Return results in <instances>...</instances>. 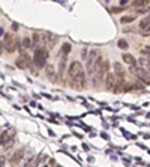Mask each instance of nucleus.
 <instances>
[{
  "mask_svg": "<svg viewBox=\"0 0 150 167\" xmlns=\"http://www.w3.org/2000/svg\"><path fill=\"white\" fill-rule=\"evenodd\" d=\"M69 78H71V86L74 90H83L84 84H86V75H84V69L80 61H72L69 66Z\"/></svg>",
  "mask_w": 150,
  "mask_h": 167,
  "instance_id": "1",
  "label": "nucleus"
},
{
  "mask_svg": "<svg viewBox=\"0 0 150 167\" xmlns=\"http://www.w3.org/2000/svg\"><path fill=\"white\" fill-rule=\"evenodd\" d=\"M102 58L99 57V52H98L96 49L90 51V55L87 58V73L89 75H93V72L96 70V67H98V64H99Z\"/></svg>",
  "mask_w": 150,
  "mask_h": 167,
  "instance_id": "2",
  "label": "nucleus"
},
{
  "mask_svg": "<svg viewBox=\"0 0 150 167\" xmlns=\"http://www.w3.org/2000/svg\"><path fill=\"white\" fill-rule=\"evenodd\" d=\"M47 60H48V51L45 49V48H38L35 51V57H33V61L36 64V67L38 69H42L45 63H47Z\"/></svg>",
  "mask_w": 150,
  "mask_h": 167,
  "instance_id": "3",
  "label": "nucleus"
},
{
  "mask_svg": "<svg viewBox=\"0 0 150 167\" xmlns=\"http://www.w3.org/2000/svg\"><path fill=\"white\" fill-rule=\"evenodd\" d=\"M108 69H110V63H108V60H101L99 64H98V67H96V78H95V82L96 81H101V79L104 78L108 73Z\"/></svg>",
  "mask_w": 150,
  "mask_h": 167,
  "instance_id": "4",
  "label": "nucleus"
},
{
  "mask_svg": "<svg viewBox=\"0 0 150 167\" xmlns=\"http://www.w3.org/2000/svg\"><path fill=\"white\" fill-rule=\"evenodd\" d=\"M131 73H134V75L141 79L143 82H146V84H150V75H149V72L146 69H143V67H137V66H131Z\"/></svg>",
  "mask_w": 150,
  "mask_h": 167,
  "instance_id": "5",
  "label": "nucleus"
},
{
  "mask_svg": "<svg viewBox=\"0 0 150 167\" xmlns=\"http://www.w3.org/2000/svg\"><path fill=\"white\" fill-rule=\"evenodd\" d=\"M14 134H15L14 128L6 130L5 133L0 134V143H2V145H11L12 143V139H14Z\"/></svg>",
  "mask_w": 150,
  "mask_h": 167,
  "instance_id": "6",
  "label": "nucleus"
},
{
  "mask_svg": "<svg viewBox=\"0 0 150 167\" xmlns=\"http://www.w3.org/2000/svg\"><path fill=\"white\" fill-rule=\"evenodd\" d=\"M23 157H24V149H18V151H15L14 154H12L9 163H11V164H18V163L23 160Z\"/></svg>",
  "mask_w": 150,
  "mask_h": 167,
  "instance_id": "7",
  "label": "nucleus"
},
{
  "mask_svg": "<svg viewBox=\"0 0 150 167\" xmlns=\"http://www.w3.org/2000/svg\"><path fill=\"white\" fill-rule=\"evenodd\" d=\"M114 70H116V76L119 78V82H117V85H122V81H123V78H125V70H123V67H122L119 63L114 64Z\"/></svg>",
  "mask_w": 150,
  "mask_h": 167,
  "instance_id": "8",
  "label": "nucleus"
},
{
  "mask_svg": "<svg viewBox=\"0 0 150 167\" xmlns=\"http://www.w3.org/2000/svg\"><path fill=\"white\" fill-rule=\"evenodd\" d=\"M105 84H107V88L108 90H114V85H116V79H114V75L113 73H107L105 75Z\"/></svg>",
  "mask_w": 150,
  "mask_h": 167,
  "instance_id": "9",
  "label": "nucleus"
},
{
  "mask_svg": "<svg viewBox=\"0 0 150 167\" xmlns=\"http://www.w3.org/2000/svg\"><path fill=\"white\" fill-rule=\"evenodd\" d=\"M14 39L15 37H12V35H5V48L8 52H12V45H14Z\"/></svg>",
  "mask_w": 150,
  "mask_h": 167,
  "instance_id": "10",
  "label": "nucleus"
},
{
  "mask_svg": "<svg viewBox=\"0 0 150 167\" xmlns=\"http://www.w3.org/2000/svg\"><path fill=\"white\" fill-rule=\"evenodd\" d=\"M27 61H29V58L26 57V54L21 55V57L17 60V67H20V69H26V67H27Z\"/></svg>",
  "mask_w": 150,
  "mask_h": 167,
  "instance_id": "11",
  "label": "nucleus"
},
{
  "mask_svg": "<svg viewBox=\"0 0 150 167\" xmlns=\"http://www.w3.org/2000/svg\"><path fill=\"white\" fill-rule=\"evenodd\" d=\"M123 61H125L126 64H129V66H135L137 64V61H135V58L131 55V54H123Z\"/></svg>",
  "mask_w": 150,
  "mask_h": 167,
  "instance_id": "12",
  "label": "nucleus"
},
{
  "mask_svg": "<svg viewBox=\"0 0 150 167\" xmlns=\"http://www.w3.org/2000/svg\"><path fill=\"white\" fill-rule=\"evenodd\" d=\"M150 0H135L132 2V8H138V6H149Z\"/></svg>",
  "mask_w": 150,
  "mask_h": 167,
  "instance_id": "13",
  "label": "nucleus"
},
{
  "mask_svg": "<svg viewBox=\"0 0 150 167\" xmlns=\"http://www.w3.org/2000/svg\"><path fill=\"white\" fill-rule=\"evenodd\" d=\"M147 25H150V15H147V17H144L140 21V29L143 30V29H146Z\"/></svg>",
  "mask_w": 150,
  "mask_h": 167,
  "instance_id": "14",
  "label": "nucleus"
},
{
  "mask_svg": "<svg viewBox=\"0 0 150 167\" xmlns=\"http://www.w3.org/2000/svg\"><path fill=\"white\" fill-rule=\"evenodd\" d=\"M135 9V14H146L149 11V6H138V8H134Z\"/></svg>",
  "mask_w": 150,
  "mask_h": 167,
  "instance_id": "15",
  "label": "nucleus"
},
{
  "mask_svg": "<svg viewBox=\"0 0 150 167\" xmlns=\"http://www.w3.org/2000/svg\"><path fill=\"white\" fill-rule=\"evenodd\" d=\"M135 19V15H132V17H122L120 18V23L122 24H126V23H132Z\"/></svg>",
  "mask_w": 150,
  "mask_h": 167,
  "instance_id": "16",
  "label": "nucleus"
},
{
  "mask_svg": "<svg viewBox=\"0 0 150 167\" xmlns=\"http://www.w3.org/2000/svg\"><path fill=\"white\" fill-rule=\"evenodd\" d=\"M62 52H63V55H68L69 52H71V45H69V43H63V46H62Z\"/></svg>",
  "mask_w": 150,
  "mask_h": 167,
  "instance_id": "17",
  "label": "nucleus"
},
{
  "mask_svg": "<svg viewBox=\"0 0 150 167\" xmlns=\"http://www.w3.org/2000/svg\"><path fill=\"white\" fill-rule=\"evenodd\" d=\"M39 42H41V36H39V35H36V33H35V35L32 36V45H33V46H36Z\"/></svg>",
  "mask_w": 150,
  "mask_h": 167,
  "instance_id": "18",
  "label": "nucleus"
},
{
  "mask_svg": "<svg viewBox=\"0 0 150 167\" xmlns=\"http://www.w3.org/2000/svg\"><path fill=\"white\" fill-rule=\"evenodd\" d=\"M21 43H23V48H26V49L32 46V42H30V39H29V37H24L23 41H21Z\"/></svg>",
  "mask_w": 150,
  "mask_h": 167,
  "instance_id": "19",
  "label": "nucleus"
},
{
  "mask_svg": "<svg viewBox=\"0 0 150 167\" xmlns=\"http://www.w3.org/2000/svg\"><path fill=\"white\" fill-rule=\"evenodd\" d=\"M117 46H119V48H122V49H128V42L122 39V41L117 42Z\"/></svg>",
  "mask_w": 150,
  "mask_h": 167,
  "instance_id": "20",
  "label": "nucleus"
},
{
  "mask_svg": "<svg viewBox=\"0 0 150 167\" xmlns=\"http://www.w3.org/2000/svg\"><path fill=\"white\" fill-rule=\"evenodd\" d=\"M141 33H143L144 36H149V35H150V25H147L146 29H143V30H141Z\"/></svg>",
  "mask_w": 150,
  "mask_h": 167,
  "instance_id": "21",
  "label": "nucleus"
},
{
  "mask_svg": "<svg viewBox=\"0 0 150 167\" xmlns=\"http://www.w3.org/2000/svg\"><path fill=\"white\" fill-rule=\"evenodd\" d=\"M47 75H48L50 78H53V75H54V72H53V67H51V66H48V67H47Z\"/></svg>",
  "mask_w": 150,
  "mask_h": 167,
  "instance_id": "22",
  "label": "nucleus"
},
{
  "mask_svg": "<svg viewBox=\"0 0 150 167\" xmlns=\"http://www.w3.org/2000/svg\"><path fill=\"white\" fill-rule=\"evenodd\" d=\"M123 11V8H113L111 9V12H122Z\"/></svg>",
  "mask_w": 150,
  "mask_h": 167,
  "instance_id": "23",
  "label": "nucleus"
},
{
  "mask_svg": "<svg viewBox=\"0 0 150 167\" xmlns=\"http://www.w3.org/2000/svg\"><path fill=\"white\" fill-rule=\"evenodd\" d=\"M126 3H128V0H120V5H122V6H125Z\"/></svg>",
  "mask_w": 150,
  "mask_h": 167,
  "instance_id": "24",
  "label": "nucleus"
},
{
  "mask_svg": "<svg viewBox=\"0 0 150 167\" xmlns=\"http://www.w3.org/2000/svg\"><path fill=\"white\" fill-rule=\"evenodd\" d=\"M0 164H5V158H0Z\"/></svg>",
  "mask_w": 150,
  "mask_h": 167,
  "instance_id": "25",
  "label": "nucleus"
},
{
  "mask_svg": "<svg viewBox=\"0 0 150 167\" xmlns=\"http://www.w3.org/2000/svg\"><path fill=\"white\" fill-rule=\"evenodd\" d=\"M3 46H5V45H2V43H0V54H2V49H3Z\"/></svg>",
  "mask_w": 150,
  "mask_h": 167,
  "instance_id": "26",
  "label": "nucleus"
},
{
  "mask_svg": "<svg viewBox=\"0 0 150 167\" xmlns=\"http://www.w3.org/2000/svg\"><path fill=\"white\" fill-rule=\"evenodd\" d=\"M2 35H3V29H2V27H0V36H2Z\"/></svg>",
  "mask_w": 150,
  "mask_h": 167,
  "instance_id": "27",
  "label": "nucleus"
}]
</instances>
